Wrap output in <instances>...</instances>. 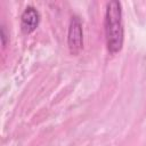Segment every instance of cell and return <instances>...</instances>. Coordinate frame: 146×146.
<instances>
[{
	"mask_svg": "<svg viewBox=\"0 0 146 146\" xmlns=\"http://www.w3.org/2000/svg\"><path fill=\"white\" fill-rule=\"evenodd\" d=\"M106 46L111 54L119 52L123 47L124 29L122 21V6L120 1H110L106 5L104 18Z\"/></svg>",
	"mask_w": 146,
	"mask_h": 146,
	"instance_id": "cell-1",
	"label": "cell"
},
{
	"mask_svg": "<svg viewBox=\"0 0 146 146\" xmlns=\"http://www.w3.org/2000/svg\"><path fill=\"white\" fill-rule=\"evenodd\" d=\"M67 46L70 52L74 56L79 55L83 48V30L82 22L78 15H74L70 19L67 32Z\"/></svg>",
	"mask_w": 146,
	"mask_h": 146,
	"instance_id": "cell-2",
	"label": "cell"
},
{
	"mask_svg": "<svg viewBox=\"0 0 146 146\" xmlns=\"http://www.w3.org/2000/svg\"><path fill=\"white\" fill-rule=\"evenodd\" d=\"M40 23V13L33 6H27L21 15V30L24 34L32 33Z\"/></svg>",
	"mask_w": 146,
	"mask_h": 146,
	"instance_id": "cell-3",
	"label": "cell"
},
{
	"mask_svg": "<svg viewBox=\"0 0 146 146\" xmlns=\"http://www.w3.org/2000/svg\"><path fill=\"white\" fill-rule=\"evenodd\" d=\"M1 39H2V46L5 47V46H6V39H7V35H6V29H5L3 25L1 26Z\"/></svg>",
	"mask_w": 146,
	"mask_h": 146,
	"instance_id": "cell-4",
	"label": "cell"
}]
</instances>
